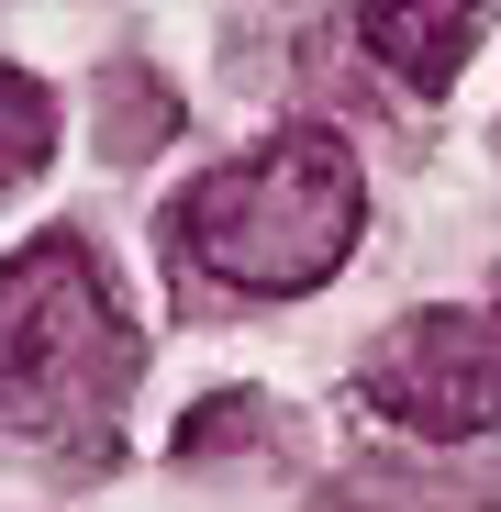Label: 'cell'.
I'll return each instance as SVG.
<instances>
[{"instance_id":"6da1fadb","label":"cell","mask_w":501,"mask_h":512,"mask_svg":"<svg viewBox=\"0 0 501 512\" xmlns=\"http://www.w3.org/2000/svg\"><path fill=\"white\" fill-rule=\"evenodd\" d=\"M357 223H368L357 156L334 145V134H268L257 156H234V167H212V179L179 190L167 256L201 268L212 290L301 301V290H323L357 256Z\"/></svg>"},{"instance_id":"7a4b0ae2","label":"cell","mask_w":501,"mask_h":512,"mask_svg":"<svg viewBox=\"0 0 501 512\" xmlns=\"http://www.w3.org/2000/svg\"><path fill=\"white\" fill-rule=\"evenodd\" d=\"M145 346L101 279V256L78 234H34L12 268H0V412L67 435V423H101L134 390Z\"/></svg>"},{"instance_id":"3957f363","label":"cell","mask_w":501,"mask_h":512,"mask_svg":"<svg viewBox=\"0 0 501 512\" xmlns=\"http://www.w3.org/2000/svg\"><path fill=\"white\" fill-rule=\"evenodd\" d=\"M368 412H390L424 446H468L501 435V301L479 312H412L368 346Z\"/></svg>"},{"instance_id":"277c9868","label":"cell","mask_w":501,"mask_h":512,"mask_svg":"<svg viewBox=\"0 0 501 512\" xmlns=\"http://www.w3.org/2000/svg\"><path fill=\"white\" fill-rule=\"evenodd\" d=\"M479 23H490V0H357V34H368V56L401 78L412 101L457 90V67H468Z\"/></svg>"},{"instance_id":"5b68a950","label":"cell","mask_w":501,"mask_h":512,"mask_svg":"<svg viewBox=\"0 0 501 512\" xmlns=\"http://www.w3.org/2000/svg\"><path fill=\"white\" fill-rule=\"evenodd\" d=\"M45 156H56V101L34 90L23 67H0V190H12V179H34Z\"/></svg>"}]
</instances>
